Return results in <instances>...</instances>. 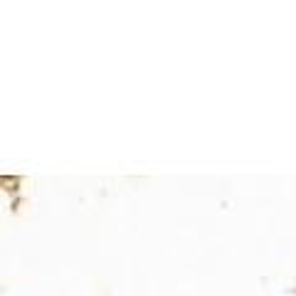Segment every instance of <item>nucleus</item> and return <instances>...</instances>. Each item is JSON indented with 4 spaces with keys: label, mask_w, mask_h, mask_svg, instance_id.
Wrapping results in <instances>:
<instances>
[]
</instances>
